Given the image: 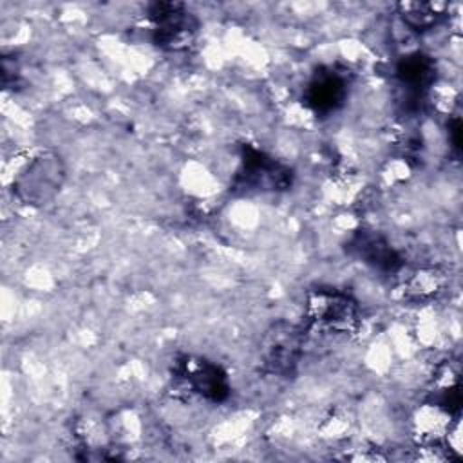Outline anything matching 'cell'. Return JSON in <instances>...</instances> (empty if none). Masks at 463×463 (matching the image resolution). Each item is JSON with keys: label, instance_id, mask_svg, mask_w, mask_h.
<instances>
[{"label": "cell", "instance_id": "6da1fadb", "mask_svg": "<svg viewBox=\"0 0 463 463\" xmlns=\"http://www.w3.org/2000/svg\"><path fill=\"white\" fill-rule=\"evenodd\" d=\"M306 318L320 333L335 336L351 335L360 326V307L349 293L318 286L306 297Z\"/></svg>", "mask_w": 463, "mask_h": 463}, {"label": "cell", "instance_id": "7a4b0ae2", "mask_svg": "<svg viewBox=\"0 0 463 463\" xmlns=\"http://www.w3.org/2000/svg\"><path fill=\"white\" fill-rule=\"evenodd\" d=\"M306 333L300 326L279 320L268 327L260 340L259 360L266 374L289 376L304 353Z\"/></svg>", "mask_w": 463, "mask_h": 463}, {"label": "cell", "instance_id": "3957f363", "mask_svg": "<svg viewBox=\"0 0 463 463\" xmlns=\"http://www.w3.org/2000/svg\"><path fill=\"white\" fill-rule=\"evenodd\" d=\"M293 183L291 170L259 150L253 145H244L241 152V166L233 179V188L244 194L282 192Z\"/></svg>", "mask_w": 463, "mask_h": 463}, {"label": "cell", "instance_id": "277c9868", "mask_svg": "<svg viewBox=\"0 0 463 463\" xmlns=\"http://www.w3.org/2000/svg\"><path fill=\"white\" fill-rule=\"evenodd\" d=\"M175 387L188 396L221 403L230 396V382L226 371L201 356H181L174 364Z\"/></svg>", "mask_w": 463, "mask_h": 463}, {"label": "cell", "instance_id": "5b68a950", "mask_svg": "<svg viewBox=\"0 0 463 463\" xmlns=\"http://www.w3.org/2000/svg\"><path fill=\"white\" fill-rule=\"evenodd\" d=\"M65 168L61 159L52 152L34 156L13 181V192L20 201L42 206L51 201L61 188Z\"/></svg>", "mask_w": 463, "mask_h": 463}, {"label": "cell", "instance_id": "8992f818", "mask_svg": "<svg viewBox=\"0 0 463 463\" xmlns=\"http://www.w3.org/2000/svg\"><path fill=\"white\" fill-rule=\"evenodd\" d=\"M148 20L152 24V40L163 51H184L197 34V18L183 5L175 2H156L148 9Z\"/></svg>", "mask_w": 463, "mask_h": 463}, {"label": "cell", "instance_id": "52a82bcc", "mask_svg": "<svg viewBox=\"0 0 463 463\" xmlns=\"http://www.w3.org/2000/svg\"><path fill=\"white\" fill-rule=\"evenodd\" d=\"M349 72L333 65L320 67L304 87L302 101L317 116H331L349 96Z\"/></svg>", "mask_w": 463, "mask_h": 463}, {"label": "cell", "instance_id": "ba28073f", "mask_svg": "<svg viewBox=\"0 0 463 463\" xmlns=\"http://www.w3.org/2000/svg\"><path fill=\"white\" fill-rule=\"evenodd\" d=\"M349 248L362 262L382 273H396L403 266V259L400 257V253L378 232H356L351 239Z\"/></svg>", "mask_w": 463, "mask_h": 463}, {"label": "cell", "instance_id": "9c48e42d", "mask_svg": "<svg viewBox=\"0 0 463 463\" xmlns=\"http://www.w3.org/2000/svg\"><path fill=\"white\" fill-rule=\"evenodd\" d=\"M436 76V65L430 56L412 52L403 56L396 65V78L409 96L421 98L432 85Z\"/></svg>", "mask_w": 463, "mask_h": 463}, {"label": "cell", "instance_id": "30bf717a", "mask_svg": "<svg viewBox=\"0 0 463 463\" xmlns=\"http://www.w3.org/2000/svg\"><path fill=\"white\" fill-rule=\"evenodd\" d=\"M402 22L411 31H429L445 16V4L438 2H402L398 5Z\"/></svg>", "mask_w": 463, "mask_h": 463}, {"label": "cell", "instance_id": "8fae6325", "mask_svg": "<svg viewBox=\"0 0 463 463\" xmlns=\"http://www.w3.org/2000/svg\"><path fill=\"white\" fill-rule=\"evenodd\" d=\"M445 286V279L438 269H418L411 273L403 288L409 298L427 300L436 297Z\"/></svg>", "mask_w": 463, "mask_h": 463}]
</instances>
